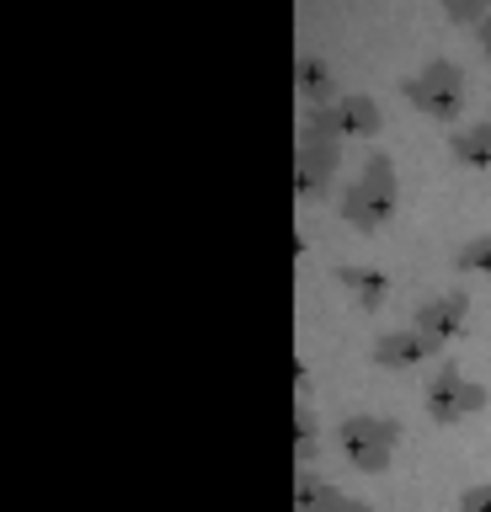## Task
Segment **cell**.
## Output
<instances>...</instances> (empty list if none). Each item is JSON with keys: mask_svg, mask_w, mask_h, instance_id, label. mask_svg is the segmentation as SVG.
Here are the masks:
<instances>
[{"mask_svg": "<svg viewBox=\"0 0 491 512\" xmlns=\"http://www.w3.org/2000/svg\"><path fill=\"white\" fill-rule=\"evenodd\" d=\"M337 208H342V224H353V230H363V235L385 230V224L395 219V208H401V176H395V160L385 150H374L369 160H363V176L337 198Z\"/></svg>", "mask_w": 491, "mask_h": 512, "instance_id": "6da1fadb", "label": "cell"}, {"mask_svg": "<svg viewBox=\"0 0 491 512\" xmlns=\"http://www.w3.org/2000/svg\"><path fill=\"white\" fill-rule=\"evenodd\" d=\"M337 448L347 454V464H353L358 475H385L395 448H401V422H395V416L358 411L337 427Z\"/></svg>", "mask_w": 491, "mask_h": 512, "instance_id": "7a4b0ae2", "label": "cell"}, {"mask_svg": "<svg viewBox=\"0 0 491 512\" xmlns=\"http://www.w3.org/2000/svg\"><path fill=\"white\" fill-rule=\"evenodd\" d=\"M465 91H470V80H465V70H459L454 59H427L422 70L406 80V102L417 107L422 118H433V123H459Z\"/></svg>", "mask_w": 491, "mask_h": 512, "instance_id": "3957f363", "label": "cell"}, {"mask_svg": "<svg viewBox=\"0 0 491 512\" xmlns=\"http://www.w3.org/2000/svg\"><path fill=\"white\" fill-rule=\"evenodd\" d=\"M422 411L433 416L438 427H454V422H465V416L486 411V384H475L459 363H443L433 374V384L422 390Z\"/></svg>", "mask_w": 491, "mask_h": 512, "instance_id": "277c9868", "label": "cell"}, {"mask_svg": "<svg viewBox=\"0 0 491 512\" xmlns=\"http://www.w3.org/2000/svg\"><path fill=\"white\" fill-rule=\"evenodd\" d=\"M337 166H342V139H305L299 134L294 144V192L299 198H326V187L337 182Z\"/></svg>", "mask_w": 491, "mask_h": 512, "instance_id": "5b68a950", "label": "cell"}, {"mask_svg": "<svg viewBox=\"0 0 491 512\" xmlns=\"http://www.w3.org/2000/svg\"><path fill=\"white\" fill-rule=\"evenodd\" d=\"M443 342H433L427 331H417L406 320V326H395V331H379V342H374V363L379 368H395V374H406V368H422L427 358H438Z\"/></svg>", "mask_w": 491, "mask_h": 512, "instance_id": "8992f818", "label": "cell"}, {"mask_svg": "<svg viewBox=\"0 0 491 512\" xmlns=\"http://www.w3.org/2000/svg\"><path fill=\"white\" fill-rule=\"evenodd\" d=\"M465 315H470V299L465 294H433V299H422L417 310H411V326L449 347L454 336L465 331Z\"/></svg>", "mask_w": 491, "mask_h": 512, "instance_id": "52a82bcc", "label": "cell"}, {"mask_svg": "<svg viewBox=\"0 0 491 512\" xmlns=\"http://www.w3.org/2000/svg\"><path fill=\"white\" fill-rule=\"evenodd\" d=\"M294 96H305L310 107H331L337 102V70L321 59V54H299L294 59Z\"/></svg>", "mask_w": 491, "mask_h": 512, "instance_id": "ba28073f", "label": "cell"}, {"mask_svg": "<svg viewBox=\"0 0 491 512\" xmlns=\"http://www.w3.org/2000/svg\"><path fill=\"white\" fill-rule=\"evenodd\" d=\"M337 123H342V139H374L379 128H385V112H379L374 96H337Z\"/></svg>", "mask_w": 491, "mask_h": 512, "instance_id": "9c48e42d", "label": "cell"}, {"mask_svg": "<svg viewBox=\"0 0 491 512\" xmlns=\"http://www.w3.org/2000/svg\"><path fill=\"white\" fill-rule=\"evenodd\" d=\"M347 502H353V496L337 491L331 480L310 475V470L294 475V512H347Z\"/></svg>", "mask_w": 491, "mask_h": 512, "instance_id": "30bf717a", "label": "cell"}, {"mask_svg": "<svg viewBox=\"0 0 491 512\" xmlns=\"http://www.w3.org/2000/svg\"><path fill=\"white\" fill-rule=\"evenodd\" d=\"M337 283L353 294L358 310H379V304L390 299V278L379 267H337Z\"/></svg>", "mask_w": 491, "mask_h": 512, "instance_id": "8fae6325", "label": "cell"}, {"mask_svg": "<svg viewBox=\"0 0 491 512\" xmlns=\"http://www.w3.org/2000/svg\"><path fill=\"white\" fill-rule=\"evenodd\" d=\"M449 155L459 160V166H470V171H486V166H491V123H465V128H454Z\"/></svg>", "mask_w": 491, "mask_h": 512, "instance_id": "7c38bea8", "label": "cell"}, {"mask_svg": "<svg viewBox=\"0 0 491 512\" xmlns=\"http://www.w3.org/2000/svg\"><path fill=\"white\" fill-rule=\"evenodd\" d=\"M315 454H321V427H315L310 400H299V406H294V464H299V470H310Z\"/></svg>", "mask_w": 491, "mask_h": 512, "instance_id": "4fadbf2b", "label": "cell"}, {"mask_svg": "<svg viewBox=\"0 0 491 512\" xmlns=\"http://www.w3.org/2000/svg\"><path fill=\"white\" fill-rule=\"evenodd\" d=\"M454 267L470 272V278H491V235L465 240V246H459V256H454Z\"/></svg>", "mask_w": 491, "mask_h": 512, "instance_id": "5bb4252c", "label": "cell"}, {"mask_svg": "<svg viewBox=\"0 0 491 512\" xmlns=\"http://www.w3.org/2000/svg\"><path fill=\"white\" fill-rule=\"evenodd\" d=\"M443 16H449L454 27H481L491 16V0H438Z\"/></svg>", "mask_w": 491, "mask_h": 512, "instance_id": "9a60e30c", "label": "cell"}, {"mask_svg": "<svg viewBox=\"0 0 491 512\" xmlns=\"http://www.w3.org/2000/svg\"><path fill=\"white\" fill-rule=\"evenodd\" d=\"M459 512H491V480H481V486H465V496H459Z\"/></svg>", "mask_w": 491, "mask_h": 512, "instance_id": "2e32d148", "label": "cell"}, {"mask_svg": "<svg viewBox=\"0 0 491 512\" xmlns=\"http://www.w3.org/2000/svg\"><path fill=\"white\" fill-rule=\"evenodd\" d=\"M475 43H481V54L491 59V16H486V22H481V27H475Z\"/></svg>", "mask_w": 491, "mask_h": 512, "instance_id": "e0dca14e", "label": "cell"}, {"mask_svg": "<svg viewBox=\"0 0 491 512\" xmlns=\"http://www.w3.org/2000/svg\"><path fill=\"white\" fill-rule=\"evenodd\" d=\"M347 512H374L369 502H358V496H353V502H347Z\"/></svg>", "mask_w": 491, "mask_h": 512, "instance_id": "ac0fdd59", "label": "cell"}]
</instances>
